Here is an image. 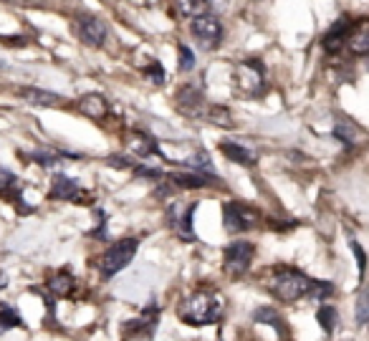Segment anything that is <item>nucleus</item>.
Listing matches in <instances>:
<instances>
[{"mask_svg":"<svg viewBox=\"0 0 369 341\" xmlns=\"http://www.w3.org/2000/svg\"><path fill=\"white\" fill-rule=\"evenodd\" d=\"M180 319L190 326H208L223 319V299L215 291H197L182 301Z\"/></svg>","mask_w":369,"mask_h":341,"instance_id":"nucleus-1","label":"nucleus"},{"mask_svg":"<svg viewBox=\"0 0 369 341\" xmlns=\"http://www.w3.org/2000/svg\"><path fill=\"white\" fill-rule=\"evenodd\" d=\"M311 285H313V278H309L306 273L296 271V268H279V271L273 273L268 288H271V293L279 301L293 303V301L299 299H309Z\"/></svg>","mask_w":369,"mask_h":341,"instance_id":"nucleus-2","label":"nucleus"},{"mask_svg":"<svg viewBox=\"0 0 369 341\" xmlns=\"http://www.w3.org/2000/svg\"><path fill=\"white\" fill-rule=\"evenodd\" d=\"M233 78H236L238 91L245 97H263L265 94V66L258 58L238 61Z\"/></svg>","mask_w":369,"mask_h":341,"instance_id":"nucleus-3","label":"nucleus"},{"mask_svg":"<svg viewBox=\"0 0 369 341\" xmlns=\"http://www.w3.org/2000/svg\"><path fill=\"white\" fill-rule=\"evenodd\" d=\"M137 248H140V240H137V238L117 240V243L101 256V260H99V271H101V276H104V278H112V276H117L119 271H124L126 265L132 263V258L137 256Z\"/></svg>","mask_w":369,"mask_h":341,"instance_id":"nucleus-4","label":"nucleus"},{"mask_svg":"<svg viewBox=\"0 0 369 341\" xmlns=\"http://www.w3.org/2000/svg\"><path fill=\"white\" fill-rule=\"evenodd\" d=\"M261 223V213L245 202H225L223 205V225L230 235H238V233H245V230H253Z\"/></svg>","mask_w":369,"mask_h":341,"instance_id":"nucleus-5","label":"nucleus"},{"mask_svg":"<svg viewBox=\"0 0 369 341\" xmlns=\"http://www.w3.org/2000/svg\"><path fill=\"white\" fill-rule=\"evenodd\" d=\"M253 256H256V248L253 243H245V240H236V243H230L223 253V271L233 278L238 276H243L253 263Z\"/></svg>","mask_w":369,"mask_h":341,"instance_id":"nucleus-6","label":"nucleus"},{"mask_svg":"<svg viewBox=\"0 0 369 341\" xmlns=\"http://www.w3.org/2000/svg\"><path fill=\"white\" fill-rule=\"evenodd\" d=\"M190 33L195 35V41L200 43L202 51H215L223 41V26L215 15H197L195 21L190 23Z\"/></svg>","mask_w":369,"mask_h":341,"instance_id":"nucleus-7","label":"nucleus"},{"mask_svg":"<svg viewBox=\"0 0 369 341\" xmlns=\"http://www.w3.org/2000/svg\"><path fill=\"white\" fill-rule=\"evenodd\" d=\"M74 31H76L79 41L91 46V49L104 46L106 38H109V31H106V26L99 21L97 15H79L76 23H74Z\"/></svg>","mask_w":369,"mask_h":341,"instance_id":"nucleus-8","label":"nucleus"},{"mask_svg":"<svg viewBox=\"0 0 369 341\" xmlns=\"http://www.w3.org/2000/svg\"><path fill=\"white\" fill-rule=\"evenodd\" d=\"M51 200H74L76 205H84V197L86 192L81 190L76 180H71L66 174H56L54 180H51V192H49Z\"/></svg>","mask_w":369,"mask_h":341,"instance_id":"nucleus-9","label":"nucleus"},{"mask_svg":"<svg viewBox=\"0 0 369 341\" xmlns=\"http://www.w3.org/2000/svg\"><path fill=\"white\" fill-rule=\"evenodd\" d=\"M177 106H180L182 114H188V117L192 119H205V112H208V101H205V97L200 94V89H195V86H188V89L180 91V97H177Z\"/></svg>","mask_w":369,"mask_h":341,"instance_id":"nucleus-10","label":"nucleus"},{"mask_svg":"<svg viewBox=\"0 0 369 341\" xmlns=\"http://www.w3.org/2000/svg\"><path fill=\"white\" fill-rule=\"evenodd\" d=\"M352 26H354V21L349 18V15H341L339 21L331 26V28L324 33V49H327V53H336L339 49H344L347 46V38H349V31H352Z\"/></svg>","mask_w":369,"mask_h":341,"instance_id":"nucleus-11","label":"nucleus"},{"mask_svg":"<svg viewBox=\"0 0 369 341\" xmlns=\"http://www.w3.org/2000/svg\"><path fill=\"white\" fill-rule=\"evenodd\" d=\"M154 316H157V308H152L137 321H126L124 328H122L124 341H149V336L154 331Z\"/></svg>","mask_w":369,"mask_h":341,"instance_id":"nucleus-12","label":"nucleus"},{"mask_svg":"<svg viewBox=\"0 0 369 341\" xmlns=\"http://www.w3.org/2000/svg\"><path fill=\"white\" fill-rule=\"evenodd\" d=\"M170 185L174 190H200L208 188L218 180V174H205V172H172L167 174Z\"/></svg>","mask_w":369,"mask_h":341,"instance_id":"nucleus-13","label":"nucleus"},{"mask_svg":"<svg viewBox=\"0 0 369 341\" xmlns=\"http://www.w3.org/2000/svg\"><path fill=\"white\" fill-rule=\"evenodd\" d=\"M23 188H21V180L15 177L10 169L0 167V197L8 202H13L15 208H18V213H23V197H21Z\"/></svg>","mask_w":369,"mask_h":341,"instance_id":"nucleus-14","label":"nucleus"},{"mask_svg":"<svg viewBox=\"0 0 369 341\" xmlns=\"http://www.w3.org/2000/svg\"><path fill=\"white\" fill-rule=\"evenodd\" d=\"M347 49L352 51L354 56H367L369 53V18L354 21V26L349 31Z\"/></svg>","mask_w":369,"mask_h":341,"instance_id":"nucleus-15","label":"nucleus"},{"mask_svg":"<svg viewBox=\"0 0 369 341\" xmlns=\"http://www.w3.org/2000/svg\"><path fill=\"white\" fill-rule=\"evenodd\" d=\"M18 97H23L33 106H61L63 104V97H58L54 91L33 89V86H21V89H18Z\"/></svg>","mask_w":369,"mask_h":341,"instance_id":"nucleus-16","label":"nucleus"},{"mask_svg":"<svg viewBox=\"0 0 369 341\" xmlns=\"http://www.w3.org/2000/svg\"><path fill=\"white\" fill-rule=\"evenodd\" d=\"M79 109H81L84 117L94 119V122H101L106 114V99L101 94H84V97L79 99Z\"/></svg>","mask_w":369,"mask_h":341,"instance_id":"nucleus-17","label":"nucleus"},{"mask_svg":"<svg viewBox=\"0 0 369 341\" xmlns=\"http://www.w3.org/2000/svg\"><path fill=\"white\" fill-rule=\"evenodd\" d=\"M192 215H195V205H188V210L170 208V220H172V225H177L180 235L188 238V240L195 238V233H192Z\"/></svg>","mask_w":369,"mask_h":341,"instance_id":"nucleus-18","label":"nucleus"},{"mask_svg":"<svg viewBox=\"0 0 369 341\" xmlns=\"http://www.w3.org/2000/svg\"><path fill=\"white\" fill-rule=\"evenodd\" d=\"M220 152H223L230 162L243 165V167H253V165H256V154H253L251 149H245L243 144H238V142H223V144H220Z\"/></svg>","mask_w":369,"mask_h":341,"instance_id":"nucleus-19","label":"nucleus"},{"mask_svg":"<svg viewBox=\"0 0 369 341\" xmlns=\"http://www.w3.org/2000/svg\"><path fill=\"white\" fill-rule=\"evenodd\" d=\"M129 144H132V149L140 157H149V154H157L160 152V147H157V142L149 137V134L145 132H132L129 134Z\"/></svg>","mask_w":369,"mask_h":341,"instance_id":"nucleus-20","label":"nucleus"},{"mask_svg":"<svg viewBox=\"0 0 369 341\" xmlns=\"http://www.w3.org/2000/svg\"><path fill=\"white\" fill-rule=\"evenodd\" d=\"M74 285H76V281H74V276H71L69 271H56L49 278L51 293H56V296H71Z\"/></svg>","mask_w":369,"mask_h":341,"instance_id":"nucleus-21","label":"nucleus"},{"mask_svg":"<svg viewBox=\"0 0 369 341\" xmlns=\"http://www.w3.org/2000/svg\"><path fill=\"white\" fill-rule=\"evenodd\" d=\"M202 122H208V124H215V126H233V117L225 106H208V112H205V119Z\"/></svg>","mask_w":369,"mask_h":341,"instance_id":"nucleus-22","label":"nucleus"},{"mask_svg":"<svg viewBox=\"0 0 369 341\" xmlns=\"http://www.w3.org/2000/svg\"><path fill=\"white\" fill-rule=\"evenodd\" d=\"M316 321H319V326L327 331V334H334V326H336V308L324 303V306L316 311Z\"/></svg>","mask_w":369,"mask_h":341,"instance_id":"nucleus-23","label":"nucleus"},{"mask_svg":"<svg viewBox=\"0 0 369 341\" xmlns=\"http://www.w3.org/2000/svg\"><path fill=\"white\" fill-rule=\"evenodd\" d=\"M253 319H256L258 324H268V326H273L279 334H284V326H281L284 321H281V316L273 311V308H258V311L253 313Z\"/></svg>","mask_w":369,"mask_h":341,"instance_id":"nucleus-24","label":"nucleus"},{"mask_svg":"<svg viewBox=\"0 0 369 341\" xmlns=\"http://www.w3.org/2000/svg\"><path fill=\"white\" fill-rule=\"evenodd\" d=\"M177 6L185 15L197 18V15H205V10L210 8V0H177Z\"/></svg>","mask_w":369,"mask_h":341,"instance_id":"nucleus-25","label":"nucleus"},{"mask_svg":"<svg viewBox=\"0 0 369 341\" xmlns=\"http://www.w3.org/2000/svg\"><path fill=\"white\" fill-rule=\"evenodd\" d=\"M21 324L23 321L15 308H3V311H0V334H6V331H10V328H15V326H21Z\"/></svg>","mask_w":369,"mask_h":341,"instance_id":"nucleus-26","label":"nucleus"},{"mask_svg":"<svg viewBox=\"0 0 369 341\" xmlns=\"http://www.w3.org/2000/svg\"><path fill=\"white\" fill-rule=\"evenodd\" d=\"M356 324L369 326V288H364L359 301H356Z\"/></svg>","mask_w":369,"mask_h":341,"instance_id":"nucleus-27","label":"nucleus"},{"mask_svg":"<svg viewBox=\"0 0 369 341\" xmlns=\"http://www.w3.org/2000/svg\"><path fill=\"white\" fill-rule=\"evenodd\" d=\"M334 293V285L329 283H324V281H313V285H311V293H309V299H316V301H324L327 296H331Z\"/></svg>","mask_w":369,"mask_h":341,"instance_id":"nucleus-28","label":"nucleus"},{"mask_svg":"<svg viewBox=\"0 0 369 341\" xmlns=\"http://www.w3.org/2000/svg\"><path fill=\"white\" fill-rule=\"evenodd\" d=\"M145 74H147L149 78H152V84H157V86L165 84V69H162V66H160L157 61L149 63V66L145 69Z\"/></svg>","mask_w":369,"mask_h":341,"instance_id":"nucleus-29","label":"nucleus"},{"mask_svg":"<svg viewBox=\"0 0 369 341\" xmlns=\"http://www.w3.org/2000/svg\"><path fill=\"white\" fill-rule=\"evenodd\" d=\"M177 66H180V71H192V66H195V56L188 46H180V63Z\"/></svg>","mask_w":369,"mask_h":341,"instance_id":"nucleus-30","label":"nucleus"},{"mask_svg":"<svg viewBox=\"0 0 369 341\" xmlns=\"http://www.w3.org/2000/svg\"><path fill=\"white\" fill-rule=\"evenodd\" d=\"M33 160L41 165V167H51V165H56L58 162V154H51V152H35Z\"/></svg>","mask_w":369,"mask_h":341,"instance_id":"nucleus-31","label":"nucleus"},{"mask_svg":"<svg viewBox=\"0 0 369 341\" xmlns=\"http://www.w3.org/2000/svg\"><path fill=\"white\" fill-rule=\"evenodd\" d=\"M8 6H21V8H49L46 0H3Z\"/></svg>","mask_w":369,"mask_h":341,"instance_id":"nucleus-32","label":"nucleus"},{"mask_svg":"<svg viewBox=\"0 0 369 341\" xmlns=\"http://www.w3.org/2000/svg\"><path fill=\"white\" fill-rule=\"evenodd\" d=\"M352 251L356 256V265H359V276H364V268H367V258H364V251L359 243H352Z\"/></svg>","mask_w":369,"mask_h":341,"instance_id":"nucleus-33","label":"nucleus"},{"mask_svg":"<svg viewBox=\"0 0 369 341\" xmlns=\"http://www.w3.org/2000/svg\"><path fill=\"white\" fill-rule=\"evenodd\" d=\"M0 43H8V46H26V43H28V38H26V35H13V38H0Z\"/></svg>","mask_w":369,"mask_h":341,"instance_id":"nucleus-34","label":"nucleus"},{"mask_svg":"<svg viewBox=\"0 0 369 341\" xmlns=\"http://www.w3.org/2000/svg\"><path fill=\"white\" fill-rule=\"evenodd\" d=\"M6 285H8V276H6V273H3V271H0V291H3Z\"/></svg>","mask_w":369,"mask_h":341,"instance_id":"nucleus-35","label":"nucleus"}]
</instances>
